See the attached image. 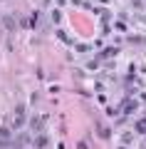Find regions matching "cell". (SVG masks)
<instances>
[{"instance_id":"cell-1","label":"cell","mask_w":146,"mask_h":149,"mask_svg":"<svg viewBox=\"0 0 146 149\" xmlns=\"http://www.w3.org/2000/svg\"><path fill=\"white\" fill-rule=\"evenodd\" d=\"M22 122H25V104H17V109H15V127H20Z\"/></svg>"},{"instance_id":"cell-2","label":"cell","mask_w":146,"mask_h":149,"mask_svg":"<svg viewBox=\"0 0 146 149\" xmlns=\"http://www.w3.org/2000/svg\"><path fill=\"white\" fill-rule=\"evenodd\" d=\"M5 27L8 30H15V17H5Z\"/></svg>"},{"instance_id":"cell-3","label":"cell","mask_w":146,"mask_h":149,"mask_svg":"<svg viewBox=\"0 0 146 149\" xmlns=\"http://www.w3.org/2000/svg\"><path fill=\"white\" fill-rule=\"evenodd\" d=\"M35 144H37V147H45V144H47V137H37Z\"/></svg>"}]
</instances>
